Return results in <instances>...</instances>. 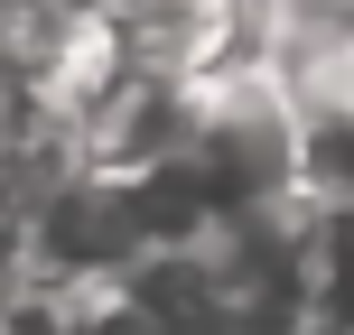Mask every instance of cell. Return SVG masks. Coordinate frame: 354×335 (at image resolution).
Masks as SVG:
<instances>
[]
</instances>
